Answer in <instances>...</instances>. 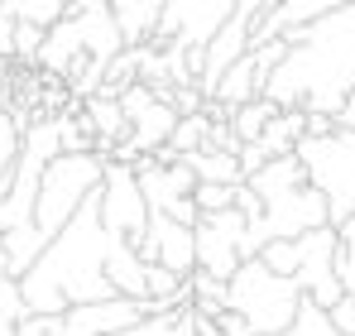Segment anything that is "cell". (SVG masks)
I'll return each instance as SVG.
<instances>
[{
	"label": "cell",
	"mask_w": 355,
	"mask_h": 336,
	"mask_svg": "<svg viewBox=\"0 0 355 336\" xmlns=\"http://www.w3.org/2000/svg\"><path fill=\"white\" fill-rule=\"evenodd\" d=\"M288 58L269 72L264 96L284 111L341 115L355 92V0L336 15H322L302 29H288Z\"/></svg>",
	"instance_id": "6da1fadb"
},
{
	"label": "cell",
	"mask_w": 355,
	"mask_h": 336,
	"mask_svg": "<svg viewBox=\"0 0 355 336\" xmlns=\"http://www.w3.org/2000/svg\"><path fill=\"white\" fill-rule=\"evenodd\" d=\"M111 230L101 221V192L53 235V245L39 255V264L19 279L24 308L29 312H67L77 303H101L116 298V288L106 279V260H111Z\"/></svg>",
	"instance_id": "7a4b0ae2"
},
{
	"label": "cell",
	"mask_w": 355,
	"mask_h": 336,
	"mask_svg": "<svg viewBox=\"0 0 355 336\" xmlns=\"http://www.w3.org/2000/svg\"><path fill=\"white\" fill-rule=\"evenodd\" d=\"M231 312L245 317L250 336H274V332H288L297 322V312L307 308V293L297 288V279L279 274L274 264H264L259 255L245 260L236 274H231Z\"/></svg>",
	"instance_id": "3957f363"
},
{
	"label": "cell",
	"mask_w": 355,
	"mask_h": 336,
	"mask_svg": "<svg viewBox=\"0 0 355 336\" xmlns=\"http://www.w3.org/2000/svg\"><path fill=\"white\" fill-rule=\"evenodd\" d=\"M336 245H341L336 226H317V230H307V235H297V240H269L259 260L274 264L279 274L297 279V288L307 293V303H317V308L331 312V308L346 298L341 274H336Z\"/></svg>",
	"instance_id": "277c9868"
},
{
	"label": "cell",
	"mask_w": 355,
	"mask_h": 336,
	"mask_svg": "<svg viewBox=\"0 0 355 336\" xmlns=\"http://www.w3.org/2000/svg\"><path fill=\"white\" fill-rule=\"evenodd\" d=\"M101 183H106V159L101 154H58L44 168V187H39V207H34L39 235L53 245V235L101 192Z\"/></svg>",
	"instance_id": "5b68a950"
},
{
	"label": "cell",
	"mask_w": 355,
	"mask_h": 336,
	"mask_svg": "<svg viewBox=\"0 0 355 336\" xmlns=\"http://www.w3.org/2000/svg\"><path fill=\"white\" fill-rule=\"evenodd\" d=\"M307 183L327 197L331 207V226L355 217V130H327V135H302V144L293 149Z\"/></svg>",
	"instance_id": "8992f818"
},
{
	"label": "cell",
	"mask_w": 355,
	"mask_h": 336,
	"mask_svg": "<svg viewBox=\"0 0 355 336\" xmlns=\"http://www.w3.org/2000/svg\"><path fill=\"white\" fill-rule=\"evenodd\" d=\"M120 106L130 115V140H120L111 164H139L144 154H159V149L173 140L178 120H182V111H178L173 101H164V96H159L154 87H144V82H135L130 92H120Z\"/></svg>",
	"instance_id": "52a82bcc"
},
{
	"label": "cell",
	"mask_w": 355,
	"mask_h": 336,
	"mask_svg": "<svg viewBox=\"0 0 355 336\" xmlns=\"http://www.w3.org/2000/svg\"><path fill=\"white\" fill-rule=\"evenodd\" d=\"M197 269L211 274V279H226L236 274L245 260H254V245H250V217L231 207V212H202L197 217Z\"/></svg>",
	"instance_id": "ba28073f"
},
{
	"label": "cell",
	"mask_w": 355,
	"mask_h": 336,
	"mask_svg": "<svg viewBox=\"0 0 355 336\" xmlns=\"http://www.w3.org/2000/svg\"><path fill=\"white\" fill-rule=\"evenodd\" d=\"M236 10L240 0H164L159 5V29H154L149 44H159V49H207Z\"/></svg>",
	"instance_id": "9c48e42d"
},
{
	"label": "cell",
	"mask_w": 355,
	"mask_h": 336,
	"mask_svg": "<svg viewBox=\"0 0 355 336\" xmlns=\"http://www.w3.org/2000/svg\"><path fill=\"white\" fill-rule=\"evenodd\" d=\"M149 202H144V187H139V173L135 164H106V183H101V221L111 235H125L135 250L149 230Z\"/></svg>",
	"instance_id": "30bf717a"
},
{
	"label": "cell",
	"mask_w": 355,
	"mask_h": 336,
	"mask_svg": "<svg viewBox=\"0 0 355 336\" xmlns=\"http://www.w3.org/2000/svg\"><path fill=\"white\" fill-rule=\"evenodd\" d=\"M135 173H139V187H144V202H149V212H168V217H178V221L197 226V202H192V192H197V173L187 164H159L154 154H144L139 164H135Z\"/></svg>",
	"instance_id": "8fae6325"
},
{
	"label": "cell",
	"mask_w": 355,
	"mask_h": 336,
	"mask_svg": "<svg viewBox=\"0 0 355 336\" xmlns=\"http://www.w3.org/2000/svg\"><path fill=\"white\" fill-rule=\"evenodd\" d=\"M139 255L149 264L173 269L178 279H192L197 274V230L187 221H178V217H168V212H154L144 240H139Z\"/></svg>",
	"instance_id": "7c38bea8"
},
{
	"label": "cell",
	"mask_w": 355,
	"mask_h": 336,
	"mask_svg": "<svg viewBox=\"0 0 355 336\" xmlns=\"http://www.w3.org/2000/svg\"><path fill=\"white\" fill-rule=\"evenodd\" d=\"M135 322H144V303L139 298H101V303H77L58 312V336H120Z\"/></svg>",
	"instance_id": "4fadbf2b"
},
{
	"label": "cell",
	"mask_w": 355,
	"mask_h": 336,
	"mask_svg": "<svg viewBox=\"0 0 355 336\" xmlns=\"http://www.w3.org/2000/svg\"><path fill=\"white\" fill-rule=\"evenodd\" d=\"M106 279L116 288L120 298H149V260L125 240L116 235L111 240V260H106Z\"/></svg>",
	"instance_id": "5bb4252c"
},
{
	"label": "cell",
	"mask_w": 355,
	"mask_h": 336,
	"mask_svg": "<svg viewBox=\"0 0 355 336\" xmlns=\"http://www.w3.org/2000/svg\"><path fill=\"white\" fill-rule=\"evenodd\" d=\"M307 183V168L297 154H284V159H274V164H264L259 173H250L245 178V187L259 197V202H274V197H284V192H293Z\"/></svg>",
	"instance_id": "9a60e30c"
},
{
	"label": "cell",
	"mask_w": 355,
	"mask_h": 336,
	"mask_svg": "<svg viewBox=\"0 0 355 336\" xmlns=\"http://www.w3.org/2000/svg\"><path fill=\"white\" fill-rule=\"evenodd\" d=\"M178 164H187L197 173V183H245V168H240V154H226V149H192L182 154Z\"/></svg>",
	"instance_id": "2e32d148"
},
{
	"label": "cell",
	"mask_w": 355,
	"mask_h": 336,
	"mask_svg": "<svg viewBox=\"0 0 355 336\" xmlns=\"http://www.w3.org/2000/svg\"><path fill=\"white\" fill-rule=\"evenodd\" d=\"M302 135H307V111H284L269 120V130L254 140V144H264V154L269 159H284V154H293L297 144H302Z\"/></svg>",
	"instance_id": "e0dca14e"
},
{
	"label": "cell",
	"mask_w": 355,
	"mask_h": 336,
	"mask_svg": "<svg viewBox=\"0 0 355 336\" xmlns=\"http://www.w3.org/2000/svg\"><path fill=\"white\" fill-rule=\"evenodd\" d=\"M120 336H202V317L197 308H178V312H154L144 322H135L130 332Z\"/></svg>",
	"instance_id": "ac0fdd59"
},
{
	"label": "cell",
	"mask_w": 355,
	"mask_h": 336,
	"mask_svg": "<svg viewBox=\"0 0 355 336\" xmlns=\"http://www.w3.org/2000/svg\"><path fill=\"white\" fill-rule=\"evenodd\" d=\"M187 288H192V308H197V317L202 322H211V317H221L226 308H231V288H226V279H211V274H192L187 279Z\"/></svg>",
	"instance_id": "d6986e66"
},
{
	"label": "cell",
	"mask_w": 355,
	"mask_h": 336,
	"mask_svg": "<svg viewBox=\"0 0 355 336\" xmlns=\"http://www.w3.org/2000/svg\"><path fill=\"white\" fill-rule=\"evenodd\" d=\"M279 115V106L269 101V96H259V101H245V106H236L231 111V130L240 135V144H254L264 130H269V120Z\"/></svg>",
	"instance_id": "ffe728a7"
},
{
	"label": "cell",
	"mask_w": 355,
	"mask_h": 336,
	"mask_svg": "<svg viewBox=\"0 0 355 336\" xmlns=\"http://www.w3.org/2000/svg\"><path fill=\"white\" fill-rule=\"evenodd\" d=\"M202 336H221L211 322H202ZM274 336H336V327H331V317H327V308H317V303H307L302 312H297V322L288 327V332H274Z\"/></svg>",
	"instance_id": "44dd1931"
},
{
	"label": "cell",
	"mask_w": 355,
	"mask_h": 336,
	"mask_svg": "<svg viewBox=\"0 0 355 336\" xmlns=\"http://www.w3.org/2000/svg\"><path fill=\"white\" fill-rule=\"evenodd\" d=\"M5 15H15V19H29V24H44V29H53L62 15H67V0H5Z\"/></svg>",
	"instance_id": "7402d4cb"
},
{
	"label": "cell",
	"mask_w": 355,
	"mask_h": 336,
	"mask_svg": "<svg viewBox=\"0 0 355 336\" xmlns=\"http://www.w3.org/2000/svg\"><path fill=\"white\" fill-rule=\"evenodd\" d=\"M192 202H197V212H231L240 202V183H197Z\"/></svg>",
	"instance_id": "603a6c76"
},
{
	"label": "cell",
	"mask_w": 355,
	"mask_h": 336,
	"mask_svg": "<svg viewBox=\"0 0 355 336\" xmlns=\"http://www.w3.org/2000/svg\"><path fill=\"white\" fill-rule=\"evenodd\" d=\"M336 235H341V245H336V274H341V288L355 293V217L336 226Z\"/></svg>",
	"instance_id": "cb8c5ba5"
},
{
	"label": "cell",
	"mask_w": 355,
	"mask_h": 336,
	"mask_svg": "<svg viewBox=\"0 0 355 336\" xmlns=\"http://www.w3.org/2000/svg\"><path fill=\"white\" fill-rule=\"evenodd\" d=\"M44 24H29V19H19L15 24V58L29 67V62H39V49H44Z\"/></svg>",
	"instance_id": "d4e9b609"
},
{
	"label": "cell",
	"mask_w": 355,
	"mask_h": 336,
	"mask_svg": "<svg viewBox=\"0 0 355 336\" xmlns=\"http://www.w3.org/2000/svg\"><path fill=\"white\" fill-rule=\"evenodd\" d=\"M327 317H331V327H336L341 336H355V293H346V298H341Z\"/></svg>",
	"instance_id": "484cf974"
},
{
	"label": "cell",
	"mask_w": 355,
	"mask_h": 336,
	"mask_svg": "<svg viewBox=\"0 0 355 336\" xmlns=\"http://www.w3.org/2000/svg\"><path fill=\"white\" fill-rule=\"evenodd\" d=\"M336 130H355V92H351V101L341 106V115H336Z\"/></svg>",
	"instance_id": "4316f807"
},
{
	"label": "cell",
	"mask_w": 355,
	"mask_h": 336,
	"mask_svg": "<svg viewBox=\"0 0 355 336\" xmlns=\"http://www.w3.org/2000/svg\"><path fill=\"white\" fill-rule=\"evenodd\" d=\"M10 279V260H5V235H0V283Z\"/></svg>",
	"instance_id": "83f0119b"
},
{
	"label": "cell",
	"mask_w": 355,
	"mask_h": 336,
	"mask_svg": "<svg viewBox=\"0 0 355 336\" xmlns=\"http://www.w3.org/2000/svg\"><path fill=\"white\" fill-rule=\"evenodd\" d=\"M336 336H341V332H336Z\"/></svg>",
	"instance_id": "f1b7e54d"
}]
</instances>
